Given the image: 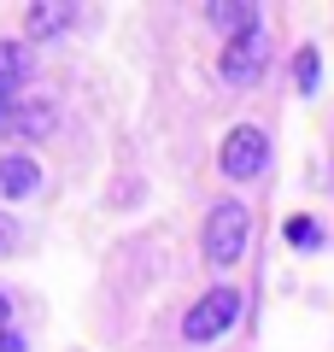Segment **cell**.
I'll list each match as a JSON object with an SVG mask.
<instances>
[{
    "label": "cell",
    "instance_id": "1",
    "mask_svg": "<svg viewBox=\"0 0 334 352\" xmlns=\"http://www.w3.org/2000/svg\"><path fill=\"white\" fill-rule=\"evenodd\" d=\"M247 235H252V212L241 200H217L205 212V258L217 264V270H229V264L247 252Z\"/></svg>",
    "mask_w": 334,
    "mask_h": 352
},
{
    "label": "cell",
    "instance_id": "2",
    "mask_svg": "<svg viewBox=\"0 0 334 352\" xmlns=\"http://www.w3.org/2000/svg\"><path fill=\"white\" fill-rule=\"evenodd\" d=\"M235 317H241V294L235 288H211L205 300L182 317V340H188V346H205V340H217Z\"/></svg>",
    "mask_w": 334,
    "mask_h": 352
},
{
    "label": "cell",
    "instance_id": "3",
    "mask_svg": "<svg viewBox=\"0 0 334 352\" xmlns=\"http://www.w3.org/2000/svg\"><path fill=\"white\" fill-rule=\"evenodd\" d=\"M264 164H270V135H264L258 124L229 129V141H223V170L235 176V182H247V176H258Z\"/></svg>",
    "mask_w": 334,
    "mask_h": 352
},
{
    "label": "cell",
    "instance_id": "4",
    "mask_svg": "<svg viewBox=\"0 0 334 352\" xmlns=\"http://www.w3.org/2000/svg\"><path fill=\"white\" fill-rule=\"evenodd\" d=\"M223 76L241 82V88L264 76V36H258V30H247V36H235L229 47H223Z\"/></svg>",
    "mask_w": 334,
    "mask_h": 352
},
{
    "label": "cell",
    "instance_id": "5",
    "mask_svg": "<svg viewBox=\"0 0 334 352\" xmlns=\"http://www.w3.org/2000/svg\"><path fill=\"white\" fill-rule=\"evenodd\" d=\"M36 188H41L36 159H24V153H6V159H0V200H30Z\"/></svg>",
    "mask_w": 334,
    "mask_h": 352
},
{
    "label": "cell",
    "instance_id": "6",
    "mask_svg": "<svg viewBox=\"0 0 334 352\" xmlns=\"http://www.w3.org/2000/svg\"><path fill=\"white\" fill-rule=\"evenodd\" d=\"M30 76V47H18V41H0V106L6 100H24L18 88H24Z\"/></svg>",
    "mask_w": 334,
    "mask_h": 352
},
{
    "label": "cell",
    "instance_id": "7",
    "mask_svg": "<svg viewBox=\"0 0 334 352\" xmlns=\"http://www.w3.org/2000/svg\"><path fill=\"white\" fill-rule=\"evenodd\" d=\"M205 18H211L217 30H229V41L247 36V30H258V6H247V0H217Z\"/></svg>",
    "mask_w": 334,
    "mask_h": 352
},
{
    "label": "cell",
    "instance_id": "8",
    "mask_svg": "<svg viewBox=\"0 0 334 352\" xmlns=\"http://www.w3.org/2000/svg\"><path fill=\"white\" fill-rule=\"evenodd\" d=\"M65 24H71V6H65V0H53V6H30L24 36H30V41H41V36H53V30H65Z\"/></svg>",
    "mask_w": 334,
    "mask_h": 352
},
{
    "label": "cell",
    "instance_id": "9",
    "mask_svg": "<svg viewBox=\"0 0 334 352\" xmlns=\"http://www.w3.org/2000/svg\"><path fill=\"white\" fill-rule=\"evenodd\" d=\"M287 247L317 252L322 247V223H317V217H287Z\"/></svg>",
    "mask_w": 334,
    "mask_h": 352
},
{
    "label": "cell",
    "instance_id": "10",
    "mask_svg": "<svg viewBox=\"0 0 334 352\" xmlns=\"http://www.w3.org/2000/svg\"><path fill=\"white\" fill-rule=\"evenodd\" d=\"M317 76H322L317 47H299V59H293V82H299V94H317Z\"/></svg>",
    "mask_w": 334,
    "mask_h": 352
},
{
    "label": "cell",
    "instance_id": "11",
    "mask_svg": "<svg viewBox=\"0 0 334 352\" xmlns=\"http://www.w3.org/2000/svg\"><path fill=\"white\" fill-rule=\"evenodd\" d=\"M6 135H18V100L0 106V141H6Z\"/></svg>",
    "mask_w": 334,
    "mask_h": 352
},
{
    "label": "cell",
    "instance_id": "12",
    "mask_svg": "<svg viewBox=\"0 0 334 352\" xmlns=\"http://www.w3.org/2000/svg\"><path fill=\"white\" fill-rule=\"evenodd\" d=\"M12 247H18V223L0 212V252H12Z\"/></svg>",
    "mask_w": 334,
    "mask_h": 352
},
{
    "label": "cell",
    "instance_id": "13",
    "mask_svg": "<svg viewBox=\"0 0 334 352\" xmlns=\"http://www.w3.org/2000/svg\"><path fill=\"white\" fill-rule=\"evenodd\" d=\"M0 352H24V335H18V329H6V335H0Z\"/></svg>",
    "mask_w": 334,
    "mask_h": 352
},
{
    "label": "cell",
    "instance_id": "14",
    "mask_svg": "<svg viewBox=\"0 0 334 352\" xmlns=\"http://www.w3.org/2000/svg\"><path fill=\"white\" fill-rule=\"evenodd\" d=\"M6 323H12V305H6V294H0V335H6Z\"/></svg>",
    "mask_w": 334,
    "mask_h": 352
}]
</instances>
